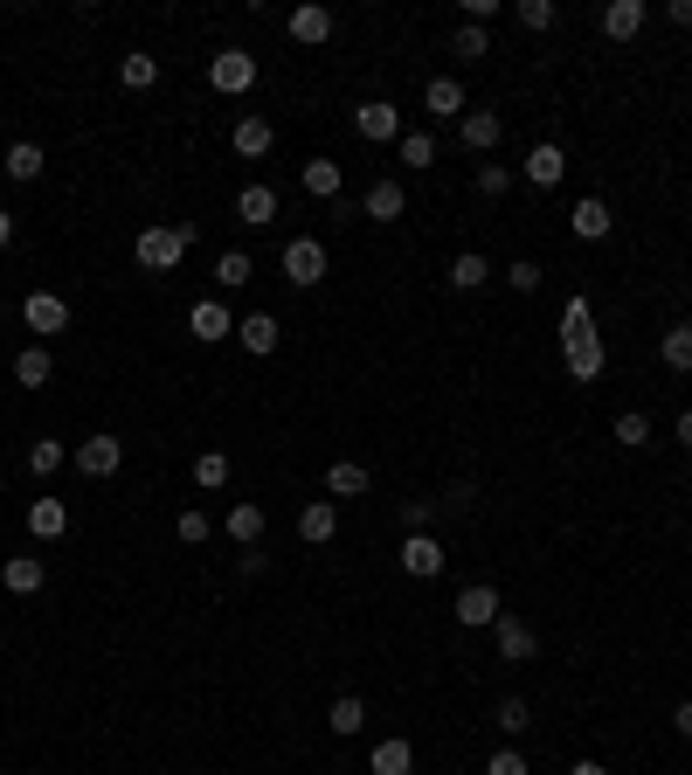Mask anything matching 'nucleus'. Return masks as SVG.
<instances>
[{"label": "nucleus", "mask_w": 692, "mask_h": 775, "mask_svg": "<svg viewBox=\"0 0 692 775\" xmlns=\"http://www.w3.org/2000/svg\"><path fill=\"white\" fill-rule=\"evenodd\" d=\"M561 360H568V374H575V381H596V374H603L596 312H588V298H582V291L561 305Z\"/></svg>", "instance_id": "nucleus-1"}, {"label": "nucleus", "mask_w": 692, "mask_h": 775, "mask_svg": "<svg viewBox=\"0 0 692 775\" xmlns=\"http://www.w3.org/2000/svg\"><path fill=\"white\" fill-rule=\"evenodd\" d=\"M188 250H194V222H152V229H139V243H132L139 270H181Z\"/></svg>", "instance_id": "nucleus-2"}, {"label": "nucleus", "mask_w": 692, "mask_h": 775, "mask_svg": "<svg viewBox=\"0 0 692 775\" xmlns=\"http://www.w3.org/2000/svg\"><path fill=\"white\" fill-rule=\"evenodd\" d=\"M499 616H505V603H499V588H492V582L457 588V624H465V630H492Z\"/></svg>", "instance_id": "nucleus-3"}, {"label": "nucleus", "mask_w": 692, "mask_h": 775, "mask_svg": "<svg viewBox=\"0 0 692 775\" xmlns=\"http://www.w3.org/2000/svg\"><path fill=\"white\" fill-rule=\"evenodd\" d=\"M285 277L298 284V291H312V284L326 277V243L319 236H291L285 243Z\"/></svg>", "instance_id": "nucleus-4"}, {"label": "nucleus", "mask_w": 692, "mask_h": 775, "mask_svg": "<svg viewBox=\"0 0 692 775\" xmlns=\"http://www.w3.org/2000/svg\"><path fill=\"white\" fill-rule=\"evenodd\" d=\"M209 84H215L222 97H243V91L256 84V56H249V49H222V56L209 63Z\"/></svg>", "instance_id": "nucleus-5"}, {"label": "nucleus", "mask_w": 692, "mask_h": 775, "mask_svg": "<svg viewBox=\"0 0 692 775\" xmlns=\"http://www.w3.org/2000/svg\"><path fill=\"white\" fill-rule=\"evenodd\" d=\"M118 464H125V444H118L111 429H97V436H84V444H76V471H84V478H111Z\"/></svg>", "instance_id": "nucleus-6"}, {"label": "nucleus", "mask_w": 692, "mask_h": 775, "mask_svg": "<svg viewBox=\"0 0 692 775\" xmlns=\"http://www.w3.org/2000/svg\"><path fill=\"white\" fill-rule=\"evenodd\" d=\"M353 132L374 139V146H388V139H402V112L388 105V97H368V105L353 112Z\"/></svg>", "instance_id": "nucleus-7"}, {"label": "nucleus", "mask_w": 692, "mask_h": 775, "mask_svg": "<svg viewBox=\"0 0 692 775\" xmlns=\"http://www.w3.org/2000/svg\"><path fill=\"white\" fill-rule=\"evenodd\" d=\"M21 326H29V332H63V326H70V298L29 291V298H21Z\"/></svg>", "instance_id": "nucleus-8"}, {"label": "nucleus", "mask_w": 692, "mask_h": 775, "mask_svg": "<svg viewBox=\"0 0 692 775\" xmlns=\"http://www.w3.org/2000/svg\"><path fill=\"white\" fill-rule=\"evenodd\" d=\"M188 332H194L201 347H215V340H228V332H236V312H228L222 298H201L194 312H188Z\"/></svg>", "instance_id": "nucleus-9"}, {"label": "nucleus", "mask_w": 692, "mask_h": 775, "mask_svg": "<svg viewBox=\"0 0 692 775\" xmlns=\"http://www.w3.org/2000/svg\"><path fill=\"white\" fill-rule=\"evenodd\" d=\"M402 575H416V582L444 575V548L429 533H402Z\"/></svg>", "instance_id": "nucleus-10"}, {"label": "nucleus", "mask_w": 692, "mask_h": 775, "mask_svg": "<svg viewBox=\"0 0 692 775\" xmlns=\"http://www.w3.org/2000/svg\"><path fill=\"white\" fill-rule=\"evenodd\" d=\"M423 112L457 125V118L471 112V105H465V84H457V76H429V84H423Z\"/></svg>", "instance_id": "nucleus-11"}, {"label": "nucleus", "mask_w": 692, "mask_h": 775, "mask_svg": "<svg viewBox=\"0 0 692 775\" xmlns=\"http://www.w3.org/2000/svg\"><path fill=\"white\" fill-rule=\"evenodd\" d=\"M42 582H49L42 554H8V561H0V588H8V596H35Z\"/></svg>", "instance_id": "nucleus-12"}, {"label": "nucleus", "mask_w": 692, "mask_h": 775, "mask_svg": "<svg viewBox=\"0 0 692 775\" xmlns=\"http://www.w3.org/2000/svg\"><path fill=\"white\" fill-rule=\"evenodd\" d=\"M264 527H270V512L256 506V499H236V506H228V520H222V533L236 540V548H256V540H264Z\"/></svg>", "instance_id": "nucleus-13"}, {"label": "nucleus", "mask_w": 692, "mask_h": 775, "mask_svg": "<svg viewBox=\"0 0 692 775\" xmlns=\"http://www.w3.org/2000/svg\"><path fill=\"white\" fill-rule=\"evenodd\" d=\"M645 21H651L645 0H609V8H603V35H609V42H630Z\"/></svg>", "instance_id": "nucleus-14"}, {"label": "nucleus", "mask_w": 692, "mask_h": 775, "mask_svg": "<svg viewBox=\"0 0 692 775\" xmlns=\"http://www.w3.org/2000/svg\"><path fill=\"white\" fill-rule=\"evenodd\" d=\"M561 173H568V152H561L554 139H541L526 152V180H533V188H561Z\"/></svg>", "instance_id": "nucleus-15"}, {"label": "nucleus", "mask_w": 692, "mask_h": 775, "mask_svg": "<svg viewBox=\"0 0 692 775\" xmlns=\"http://www.w3.org/2000/svg\"><path fill=\"white\" fill-rule=\"evenodd\" d=\"M492 637H499V658H512V665H526L533 651H541V637H533V630L520 624V616H499V624H492Z\"/></svg>", "instance_id": "nucleus-16"}, {"label": "nucleus", "mask_w": 692, "mask_h": 775, "mask_svg": "<svg viewBox=\"0 0 692 775\" xmlns=\"http://www.w3.org/2000/svg\"><path fill=\"white\" fill-rule=\"evenodd\" d=\"M499 132H505V118H499V112H465V118H457V139H465L471 152H492V146H499Z\"/></svg>", "instance_id": "nucleus-17"}, {"label": "nucleus", "mask_w": 692, "mask_h": 775, "mask_svg": "<svg viewBox=\"0 0 692 775\" xmlns=\"http://www.w3.org/2000/svg\"><path fill=\"white\" fill-rule=\"evenodd\" d=\"M326 35H332V8H319V0H305V8H291V42L319 49Z\"/></svg>", "instance_id": "nucleus-18"}, {"label": "nucleus", "mask_w": 692, "mask_h": 775, "mask_svg": "<svg viewBox=\"0 0 692 775\" xmlns=\"http://www.w3.org/2000/svg\"><path fill=\"white\" fill-rule=\"evenodd\" d=\"M236 222H249V229L277 222V188H264V180H249V188L236 194Z\"/></svg>", "instance_id": "nucleus-19"}, {"label": "nucleus", "mask_w": 692, "mask_h": 775, "mask_svg": "<svg viewBox=\"0 0 692 775\" xmlns=\"http://www.w3.org/2000/svg\"><path fill=\"white\" fill-rule=\"evenodd\" d=\"M236 340H243V353H277L285 326H277L270 312H249V319H236Z\"/></svg>", "instance_id": "nucleus-20"}, {"label": "nucleus", "mask_w": 692, "mask_h": 775, "mask_svg": "<svg viewBox=\"0 0 692 775\" xmlns=\"http://www.w3.org/2000/svg\"><path fill=\"white\" fill-rule=\"evenodd\" d=\"M368 222H402V209H408V194H402V180H374L368 188Z\"/></svg>", "instance_id": "nucleus-21"}, {"label": "nucleus", "mask_w": 692, "mask_h": 775, "mask_svg": "<svg viewBox=\"0 0 692 775\" xmlns=\"http://www.w3.org/2000/svg\"><path fill=\"white\" fill-rule=\"evenodd\" d=\"M298 533L312 540V548H326V540L340 533V506H332V499H312V506L298 512Z\"/></svg>", "instance_id": "nucleus-22"}, {"label": "nucleus", "mask_w": 692, "mask_h": 775, "mask_svg": "<svg viewBox=\"0 0 692 775\" xmlns=\"http://www.w3.org/2000/svg\"><path fill=\"white\" fill-rule=\"evenodd\" d=\"M29 533H35V540H63V533H70V506H63V499H35V506H29Z\"/></svg>", "instance_id": "nucleus-23"}, {"label": "nucleus", "mask_w": 692, "mask_h": 775, "mask_svg": "<svg viewBox=\"0 0 692 775\" xmlns=\"http://www.w3.org/2000/svg\"><path fill=\"white\" fill-rule=\"evenodd\" d=\"M340 188H347V167H340V160H305V194L340 201Z\"/></svg>", "instance_id": "nucleus-24"}, {"label": "nucleus", "mask_w": 692, "mask_h": 775, "mask_svg": "<svg viewBox=\"0 0 692 775\" xmlns=\"http://www.w3.org/2000/svg\"><path fill=\"white\" fill-rule=\"evenodd\" d=\"M568 229H575L582 243H603V236H609V201H596V194H588V201H575Z\"/></svg>", "instance_id": "nucleus-25"}, {"label": "nucleus", "mask_w": 692, "mask_h": 775, "mask_svg": "<svg viewBox=\"0 0 692 775\" xmlns=\"http://www.w3.org/2000/svg\"><path fill=\"white\" fill-rule=\"evenodd\" d=\"M368 485H374V478H368V464H353V457H340V464L326 471V492H332V499H361Z\"/></svg>", "instance_id": "nucleus-26"}, {"label": "nucleus", "mask_w": 692, "mask_h": 775, "mask_svg": "<svg viewBox=\"0 0 692 775\" xmlns=\"http://www.w3.org/2000/svg\"><path fill=\"white\" fill-rule=\"evenodd\" d=\"M270 139H277V132H270V118H256V112H249V118H236V160H264Z\"/></svg>", "instance_id": "nucleus-27"}, {"label": "nucleus", "mask_w": 692, "mask_h": 775, "mask_svg": "<svg viewBox=\"0 0 692 775\" xmlns=\"http://www.w3.org/2000/svg\"><path fill=\"white\" fill-rule=\"evenodd\" d=\"M368 768L374 775H416V747H408V741H374Z\"/></svg>", "instance_id": "nucleus-28"}, {"label": "nucleus", "mask_w": 692, "mask_h": 775, "mask_svg": "<svg viewBox=\"0 0 692 775\" xmlns=\"http://www.w3.org/2000/svg\"><path fill=\"white\" fill-rule=\"evenodd\" d=\"M326 728H332V734H340V741H353V734H361V728H368V707H361V700H353V692H340V700H332V707H326Z\"/></svg>", "instance_id": "nucleus-29"}, {"label": "nucleus", "mask_w": 692, "mask_h": 775, "mask_svg": "<svg viewBox=\"0 0 692 775\" xmlns=\"http://www.w3.org/2000/svg\"><path fill=\"white\" fill-rule=\"evenodd\" d=\"M49 374H56L49 347H21V353H14V381H21V388H49Z\"/></svg>", "instance_id": "nucleus-30"}, {"label": "nucleus", "mask_w": 692, "mask_h": 775, "mask_svg": "<svg viewBox=\"0 0 692 775\" xmlns=\"http://www.w3.org/2000/svg\"><path fill=\"white\" fill-rule=\"evenodd\" d=\"M658 360H664L672 374H692V326H685V319H679V326L658 340Z\"/></svg>", "instance_id": "nucleus-31"}, {"label": "nucleus", "mask_w": 692, "mask_h": 775, "mask_svg": "<svg viewBox=\"0 0 692 775\" xmlns=\"http://www.w3.org/2000/svg\"><path fill=\"white\" fill-rule=\"evenodd\" d=\"M0 173H8V180H42V146H35V139L8 146V160H0Z\"/></svg>", "instance_id": "nucleus-32"}, {"label": "nucleus", "mask_w": 692, "mask_h": 775, "mask_svg": "<svg viewBox=\"0 0 692 775\" xmlns=\"http://www.w3.org/2000/svg\"><path fill=\"white\" fill-rule=\"evenodd\" d=\"M450 56H457V63H485V56H492V35H485L478 21H465V29L450 35Z\"/></svg>", "instance_id": "nucleus-33"}, {"label": "nucleus", "mask_w": 692, "mask_h": 775, "mask_svg": "<svg viewBox=\"0 0 692 775\" xmlns=\"http://www.w3.org/2000/svg\"><path fill=\"white\" fill-rule=\"evenodd\" d=\"M492 277V264H485L478 250H465V256H450V291H478V284Z\"/></svg>", "instance_id": "nucleus-34"}, {"label": "nucleus", "mask_w": 692, "mask_h": 775, "mask_svg": "<svg viewBox=\"0 0 692 775\" xmlns=\"http://www.w3.org/2000/svg\"><path fill=\"white\" fill-rule=\"evenodd\" d=\"M249 277H256V264H249L243 250H222V256H215V284H222V291H243Z\"/></svg>", "instance_id": "nucleus-35"}, {"label": "nucleus", "mask_w": 692, "mask_h": 775, "mask_svg": "<svg viewBox=\"0 0 692 775\" xmlns=\"http://www.w3.org/2000/svg\"><path fill=\"white\" fill-rule=\"evenodd\" d=\"M118 84H125V91H152V84H160V63H152V56H139V49H132V56L118 63Z\"/></svg>", "instance_id": "nucleus-36"}, {"label": "nucleus", "mask_w": 692, "mask_h": 775, "mask_svg": "<svg viewBox=\"0 0 692 775\" xmlns=\"http://www.w3.org/2000/svg\"><path fill=\"white\" fill-rule=\"evenodd\" d=\"M617 444L624 450H645L651 444V416H645V408H624V416H617Z\"/></svg>", "instance_id": "nucleus-37"}, {"label": "nucleus", "mask_w": 692, "mask_h": 775, "mask_svg": "<svg viewBox=\"0 0 692 775\" xmlns=\"http://www.w3.org/2000/svg\"><path fill=\"white\" fill-rule=\"evenodd\" d=\"M194 485H201V492H222V485H228V457L222 450H201L194 457Z\"/></svg>", "instance_id": "nucleus-38"}, {"label": "nucleus", "mask_w": 692, "mask_h": 775, "mask_svg": "<svg viewBox=\"0 0 692 775\" xmlns=\"http://www.w3.org/2000/svg\"><path fill=\"white\" fill-rule=\"evenodd\" d=\"M63 457H70V450L56 444V436H35V444H29V471L49 478V471H63Z\"/></svg>", "instance_id": "nucleus-39"}, {"label": "nucleus", "mask_w": 692, "mask_h": 775, "mask_svg": "<svg viewBox=\"0 0 692 775\" xmlns=\"http://www.w3.org/2000/svg\"><path fill=\"white\" fill-rule=\"evenodd\" d=\"M492 720H499V728H505L512 741H520V734L533 728V713H526V700H520V692H512V700H499V713H492Z\"/></svg>", "instance_id": "nucleus-40"}, {"label": "nucleus", "mask_w": 692, "mask_h": 775, "mask_svg": "<svg viewBox=\"0 0 692 775\" xmlns=\"http://www.w3.org/2000/svg\"><path fill=\"white\" fill-rule=\"evenodd\" d=\"M437 160V139L429 132H402V167H429Z\"/></svg>", "instance_id": "nucleus-41"}, {"label": "nucleus", "mask_w": 692, "mask_h": 775, "mask_svg": "<svg viewBox=\"0 0 692 775\" xmlns=\"http://www.w3.org/2000/svg\"><path fill=\"white\" fill-rule=\"evenodd\" d=\"M173 533H181L188 548H201V540H209V512H201V506H188L181 520H173Z\"/></svg>", "instance_id": "nucleus-42"}, {"label": "nucleus", "mask_w": 692, "mask_h": 775, "mask_svg": "<svg viewBox=\"0 0 692 775\" xmlns=\"http://www.w3.org/2000/svg\"><path fill=\"white\" fill-rule=\"evenodd\" d=\"M520 29H554V0H520Z\"/></svg>", "instance_id": "nucleus-43"}, {"label": "nucleus", "mask_w": 692, "mask_h": 775, "mask_svg": "<svg viewBox=\"0 0 692 775\" xmlns=\"http://www.w3.org/2000/svg\"><path fill=\"white\" fill-rule=\"evenodd\" d=\"M485 775H533V768H526V755H520V747H499V755L485 762Z\"/></svg>", "instance_id": "nucleus-44"}, {"label": "nucleus", "mask_w": 692, "mask_h": 775, "mask_svg": "<svg viewBox=\"0 0 692 775\" xmlns=\"http://www.w3.org/2000/svg\"><path fill=\"white\" fill-rule=\"evenodd\" d=\"M505 188H512V173H505V167H478V194H485V201H499Z\"/></svg>", "instance_id": "nucleus-45"}, {"label": "nucleus", "mask_w": 692, "mask_h": 775, "mask_svg": "<svg viewBox=\"0 0 692 775\" xmlns=\"http://www.w3.org/2000/svg\"><path fill=\"white\" fill-rule=\"evenodd\" d=\"M505 277H512V291H541V264H526V256H520Z\"/></svg>", "instance_id": "nucleus-46"}, {"label": "nucleus", "mask_w": 692, "mask_h": 775, "mask_svg": "<svg viewBox=\"0 0 692 775\" xmlns=\"http://www.w3.org/2000/svg\"><path fill=\"white\" fill-rule=\"evenodd\" d=\"M402 527L423 533V527H429V499H408V506H402Z\"/></svg>", "instance_id": "nucleus-47"}, {"label": "nucleus", "mask_w": 692, "mask_h": 775, "mask_svg": "<svg viewBox=\"0 0 692 775\" xmlns=\"http://www.w3.org/2000/svg\"><path fill=\"white\" fill-rule=\"evenodd\" d=\"M664 21H672V29H692V0H664Z\"/></svg>", "instance_id": "nucleus-48"}, {"label": "nucleus", "mask_w": 692, "mask_h": 775, "mask_svg": "<svg viewBox=\"0 0 692 775\" xmlns=\"http://www.w3.org/2000/svg\"><path fill=\"white\" fill-rule=\"evenodd\" d=\"M672 728H679V734L692 741V700H679V713H672Z\"/></svg>", "instance_id": "nucleus-49"}, {"label": "nucleus", "mask_w": 692, "mask_h": 775, "mask_svg": "<svg viewBox=\"0 0 692 775\" xmlns=\"http://www.w3.org/2000/svg\"><path fill=\"white\" fill-rule=\"evenodd\" d=\"M679 450H692V408L679 416Z\"/></svg>", "instance_id": "nucleus-50"}, {"label": "nucleus", "mask_w": 692, "mask_h": 775, "mask_svg": "<svg viewBox=\"0 0 692 775\" xmlns=\"http://www.w3.org/2000/svg\"><path fill=\"white\" fill-rule=\"evenodd\" d=\"M8 243H14V215H8V209H0V250H8Z\"/></svg>", "instance_id": "nucleus-51"}, {"label": "nucleus", "mask_w": 692, "mask_h": 775, "mask_svg": "<svg viewBox=\"0 0 692 775\" xmlns=\"http://www.w3.org/2000/svg\"><path fill=\"white\" fill-rule=\"evenodd\" d=\"M568 775H609V768H603V762H575Z\"/></svg>", "instance_id": "nucleus-52"}]
</instances>
